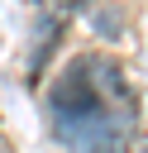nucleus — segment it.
<instances>
[{
  "label": "nucleus",
  "instance_id": "f257e3e1",
  "mask_svg": "<svg viewBox=\"0 0 148 153\" xmlns=\"http://www.w3.org/2000/svg\"><path fill=\"white\" fill-rule=\"evenodd\" d=\"M53 134L72 153H119L134 124V96L110 57H76L48 91Z\"/></svg>",
  "mask_w": 148,
  "mask_h": 153
}]
</instances>
